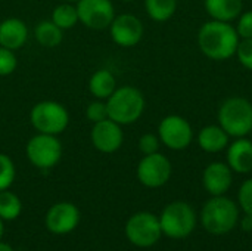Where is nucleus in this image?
<instances>
[{
  "label": "nucleus",
  "mask_w": 252,
  "mask_h": 251,
  "mask_svg": "<svg viewBox=\"0 0 252 251\" xmlns=\"http://www.w3.org/2000/svg\"><path fill=\"white\" fill-rule=\"evenodd\" d=\"M198 44L207 58L224 61L236 53L239 34L229 22L213 19L201 27L198 33Z\"/></svg>",
  "instance_id": "nucleus-1"
},
{
  "label": "nucleus",
  "mask_w": 252,
  "mask_h": 251,
  "mask_svg": "<svg viewBox=\"0 0 252 251\" xmlns=\"http://www.w3.org/2000/svg\"><path fill=\"white\" fill-rule=\"evenodd\" d=\"M108 118L121 126L136 123L145 111V96L133 86L117 87L106 99Z\"/></svg>",
  "instance_id": "nucleus-2"
},
{
  "label": "nucleus",
  "mask_w": 252,
  "mask_h": 251,
  "mask_svg": "<svg viewBox=\"0 0 252 251\" xmlns=\"http://www.w3.org/2000/svg\"><path fill=\"white\" fill-rule=\"evenodd\" d=\"M219 126L233 138H245L252 132V104L241 96L226 99L219 108Z\"/></svg>",
  "instance_id": "nucleus-3"
},
{
  "label": "nucleus",
  "mask_w": 252,
  "mask_h": 251,
  "mask_svg": "<svg viewBox=\"0 0 252 251\" xmlns=\"http://www.w3.org/2000/svg\"><path fill=\"white\" fill-rule=\"evenodd\" d=\"M239 219V210L238 206L223 197H214L202 209L201 213V220L204 228L213 234V235H224L229 234L238 223Z\"/></svg>",
  "instance_id": "nucleus-4"
},
{
  "label": "nucleus",
  "mask_w": 252,
  "mask_h": 251,
  "mask_svg": "<svg viewBox=\"0 0 252 251\" xmlns=\"http://www.w3.org/2000/svg\"><path fill=\"white\" fill-rule=\"evenodd\" d=\"M30 121L38 133L58 136L68 127L69 112L59 102L41 101L32 107L30 112Z\"/></svg>",
  "instance_id": "nucleus-5"
},
{
  "label": "nucleus",
  "mask_w": 252,
  "mask_h": 251,
  "mask_svg": "<svg viewBox=\"0 0 252 251\" xmlns=\"http://www.w3.org/2000/svg\"><path fill=\"white\" fill-rule=\"evenodd\" d=\"M162 234L170 238L182 240L189 237L196 225V217L193 209L183 201H176L168 204L159 217Z\"/></svg>",
  "instance_id": "nucleus-6"
},
{
  "label": "nucleus",
  "mask_w": 252,
  "mask_h": 251,
  "mask_svg": "<svg viewBox=\"0 0 252 251\" xmlns=\"http://www.w3.org/2000/svg\"><path fill=\"white\" fill-rule=\"evenodd\" d=\"M25 151L28 161L40 170L53 169L62 157V145L58 136L44 133L32 136L28 141Z\"/></svg>",
  "instance_id": "nucleus-7"
},
{
  "label": "nucleus",
  "mask_w": 252,
  "mask_h": 251,
  "mask_svg": "<svg viewBox=\"0 0 252 251\" xmlns=\"http://www.w3.org/2000/svg\"><path fill=\"white\" fill-rule=\"evenodd\" d=\"M162 229L159 219L148 212H140L133 215L126 223L127 240L140 249L152 247L161 238Z\"/></svg>",
  "instance_id": "nucleus-8"
},
{
  "label": "nucleus",
  "mask_w": 252,
  "mask_h": 251,
  "mask_svg": "<svg viewBox=\"0 0 252 251\" xmlns=\"http://www.w3.org/2000/svg\"><path fill=\"white\" fill-rule=\"evenodd\" d=\"M78 21L90 30L109 28L115 18V9L111 0H78L77 1Z\"/></svg>",
  "instance_id": "nucleus-9"
},
{
  "label": "nucleus",
  "mask_w": 252,
  "mask_h": 251,
  "mask_svg": "<svg viewBox=\"0 0 252 251\" xmlns=\"http://www.w3.org/2000/svg\"><path fill=\"white\" fill-rule=\"evenodd\" d=\"M158 138L167 148L180 151L190 145L193 132L186 118L180 115H167L159 123Z\"/></svg>",
  "instance_id": "nucleus-10"
},
{
  "label": "nucleus",
  "mask_w": 252,
  "mask_h": 251,
  "mask_svg": "<svg viewBox=\"0 0 252 251\" xmlns=\"http://www.w3.org/2000/svg\"><path fill=\"white\" fill-rule=\"evenodd\" d=\"M171 178L170 160L159 154L145 155L137 166V179L146 188H161Z\"/></svg>",
  "instance_id": "nucleus-11"
},
{
  "label": "nucleus",
  "mask_w": 252,
  "mask_h": 251,
  "mask_svg": "<svg viewBox=\"0 0 252 251\" xmlns=\"http://www.w3.org/2000/svg\"><path fill=\"white\" fill-rule=\"evenodd\" d=\"M80 222V212L72 203H56L46 213V228L55 235H66L72 232Z\"/></svg>",
  "instance_id": "nucleus-12"
},
{
  "label": "nucleus",
  "mask_w": 252,
  "mask_h": 251,
  "mask_svg": "<svg viewBox=\"0 0 252 251\" xmlns=\"http://www.w3.org/2000/svg\"><path fill=\"white\" fill-rule=\"evenodd\" d=\"M92 145L103 154H112L118 151L124 142V133L121 124L111 118L94 123L90 132Z\"/></svg>",
  "instance_id": "nucleus-13"
},
{
  "label": "nucleus",
  "mask_w": 252,
  "mask_h": 251,
  "mask_svg": "<svg viewBox=\"0 0 252 251\" xmlns=\"http://www.w3.org/2000/svg\"><path fill=\"white\" fill-rule=\"evenodd\" d=\"M109 31L115 44L121 47H131L142 40L143 24L131 13H121L114 18L109 25Z\"/></svg>",
  "instance_id": "nucleus-14"
},
{
  "label": "nucleus",
  "mask_w": 252,
  "mask_h": 251,
  "mask_svg": "<svg viewBox=\"0 0 252 251\" xmlns=\"http://www.w3.org/2000/svg\"><path fill=\"white\" fill-rule=\"evenodd\" d=\"M232 169L224 163H211L202 176L204 188L214 197L223 195L229 191L232 185Z\"/></svg>",
  "instance_id": "nucleus-15"
},
{
  "label": "nucleus",
  "mask_w": 252,
  "mask_h": 251,
  "mask_svg": "<svg viewBox=\"0 0 252 251\" xmlns=\"http://www.w3.org/2000/svg\"><path fill=\"white\" fill-rule=\"evenodd\" d=\"M28 40L27 24L19 18H7L0 22V46L18 50Z\"/></svg>",
  "instance_id": "nucleus-16"
},
{
  "label": "nucleus",
  "mask_w": 252,
  "mask_h": 251,
  "mask_svg": "<svg viewBox=\"0 0 252 251\" xmlns=\"http://www.w3.org/2000/svg\"><path fill=\"white\" fill-rule=\"evenodd\" d=\"M227 164L236 173L252 172V142L238 138L227 149Z\"/></svg>",
  "instance_id": "nucleus-17"
},
{
  "label": "nucleus",
  "mask_w": 252,
  "mask_h": 251,
  "mask_svg": "<svg viewBox=\"0 0 252 251\" xmlns=\"http://www.w3.org/2000/svg\"><path fill=\"white\" fill-rule=\"evenodd\" d=\"M242 0H205L208 15L216 21L230 22L242 13Z\"/></svg>",
  "instance_id": "nucleus-18"
},
{
  "label": "nucleus",
  "mask_w": 252,
  "mask_h": 251,
  "mask_svg": "<svg viewBox=\"0 0 252 251\" xmlns=\"http://www.w3.org/2000/svg\"><path fill=\"white\" fill-rule=\"evenodd\" d=\"M117 89V80L109 70H97L89 80V92L100 101H106Z\"/></svg>",
  "instance_id": "nucleus-19"
},
{
  "label": "nucleus",
  "mask_w": 252,
  "mask_h": 251,
  "mask_svg": "<svg viewBox=\"0 0 252 251\" xmlns=\"http://www.w3.org/2000/svg\"><path fill=\"white\" fill-rule=\"evenodd\" d=\"M198 143L205 152H219L229 143V135L220 126H207L198 133Z\"/></svg>",
  "instance_id": "nucleus-20"
},
{
  "label": "nucleus",
  "mask_w": 252,
  "mask_h": 251,
  "mask_svg": "<svg viewBox=\"0 0 252 251\" xmlns=\"http://www.w3.org/2000/svg\"><path fill=\"white\" fill-rule=\"evenodd\" d=\"M34 34H35V40L43 47H56L58 44H61L63 38L62 30L52 19L38 22L34 30Z\"/></svg>",
  "instance_id": "nucleus-21"
},
{
  "label": "nucleus",
  "mask_w": 252,
  "mask_h": 251,
  "mask_svg": "<svg viewBox=\"0 0 252 251\" xmlns=\"http://www.w3.org/2000/svg\"><path fill=\"white\" fill-rule=\"evenodd\" d=\"M145 7L151 19L164 22L176 13L177 0H145Z\"/></svg>",
  "instance_id": "nucleus-22"
},
{
  "label": "nucleus",
  "mask_w": 252,
  "mask_h": 251,
  "mask_svg": "<svg viewBox=\"0 0 252 251\" xmlns=\"http://www.w3.org/2000/svg\"><path fill=\"white\" fill-rule=\"evenodd\" d=\"M22 212V203L19 197L10 191H0V219L15 220Z\"/></svg>",
  "instance_id": "nucleus-23"
},
{
  "label": "nucleus",
  "mask_w": 252,
  "mask_h": 251,
  "mask_svg": "<svg viewBox=\"0 0 252 251\" xmlns=\"http://www.w3.org/2000/svg\"><path fill=\"white\" fill-rule=\"evenodd\" d=\"M52 21L63 31V30H69L72 27H75L78 21V13H77V7L71 3H62L58 4L53 12H52Z\"/></svg>",
  "instance_id": "nucleus-24"
},
{
  "label": "nucleus",
  "mask_w": 252,
  "mask_h": 251,
  "mask_svg": "<svg viewBox=\"0 0 252 251\" xmlns=\"http://www.w3.org/2000/svg\"><path fill=\"white\" fill-rule=\"evenodd\" d=\"M15 164L12 158L3 152H0V191H6L15 180Z\"/></svg>",
  "instance_id": "nucleus-25"
},
{
  "label": "nucleus",
  "mask_w": 252,
  "mask_h": 251,
  "mask_svg": "<svg viewBox=\"0 0 252 251\" xmlns=\"http://www.w3.org/2000/svg\"><path fill=\"white\" fill-rule=\"evenodd\" d=\"M16 65L18 61L15 56V50L0 46V77L10 75L16 70Z\"/></svg>",
  "instance_id": "nucleus-26"
},
{
  "label": "nucleus",
  "mask_w": 252,
  "mask_h": 251,
  "mask_svg": "<svg viewBox=\"0 0 252 251\" xmlns=\"http://www.w3.org/2000/svg\"><path fill=\"white\" fill-rule=\"evenodd\" d=\"M86 117L89 118V121H92L93 124L94 123H99L102 120H106L108 118V108H106V102L105 101H100V99H96L93 102L89 104L87 109H86Z\"/></svg>",
  "instance_id": "nucleus-27"
},
{
  "label": "nucleus",
  "mask_w": 252,
  "mask_h": 251,
  "mask_svg": "<svg viewBox=\"0 0 252 251\" xmlns=\"http://www.w3.org/2000/svg\"><path fill=\"white\" fill-rule=\"evenodd\" d=\"M236 55L245 68L252 70V38H242V41H239Z\"/></svg>",
  "instance_id": "nucleus-28"
},
{
  "label": "nucleus",
  "mask_w": 252,
  "mask_h": 251,
  "mask_svg": "<svg viewBox=\"0 0 252 251\" xmlns=\"http://www.w3.org/2000/svg\"><path fill=\"white\" fill-rule=\"evenodd\" d=\"M239 204L242 207V210L252 216V179H248L247 182H244V185L239 189Z\"/></svg>",
  "instance_id": "nucleus-29"
},
{
  "label": "nucleus",
  "mask_w": 252,
  "mask_h": 251,
  "mask_svg": "<svg viewBox=\"0 0 252 251\" xmlns=\"http://www.w3.org/2000/svg\"><path fill=\"white\" fill-rule=\"evenodd\" d=\"M159 138L154 133H146L139 139V149L142 154L149 155V154H155L158 152L159 148Z\"/></svg>",
  "instance_id": "nucleus-30"
},
{
  "label": "nucleus",
  "mask_w": 252,
  "mask_h": 251,
  "mask_svg": "<svg viewBox=\"0 0 252 251\" xmlns=\"http://www.w3.org/2000/svg\"><path fill=\"white\" fill-rule=\"evenodd\" d=\"M236 31L242 38H252V10L245 12L238 22Z\"/></svg>",
  "instance_id": "nucleus-31"
},
{
  "label": "nucleus",
  "mask_w": 252,
  "mask_h": 251,
  "mask_svg": "<svg viewBox=\"0 0 252 251\" xmlns=\"http://www.w3.org/2000/svg\"><path fill=\"white\" fill-rule=\"evenodd\" d=\"M242 229L247 231V232L252 231V216L247 215V216L244 217V220H242Z\"/></svg>",
  "instance_id": "nucleus-32"
},
{
  "label": "nucleus",
  "mask_w": 252,
  "mask_h": 251,
  "mask_svg": "<svg viewBox=\"0 0 252 251\" xmlns=\"http://www.w3.org/2000/svg\"><path fill=\"white\" fill-rule=\"evenodd\" d=\"M0 251H13V249L9 244H4V243L0 241Z\"/></svg>",
  "instance_id": "nucleus-33"
},
{
  "label": "nucleus",
  "mask_w": 252,
  "mask_h": 251,
  "mask_svg": "<svg viewBox=\"0 0 252 251\" xmlns=\"http://www.w3.org/2000/svg\"><path fill=\"white\" fill-rule=\"evenodd\" d=\"M3 232H4V225H3V220L0 219V241H1V237H3Z\"/></svg>",
  "instance_id": "nucleus-34"
},
{
  "label": "nucleus",
  "mask_w": 252,
  "mask_h": 251,
  "mask_svg": "<svg viewBox=\"0 0 252 251\" xmlns=\"http://www.w3.org/2000/svg\"><path fill=\"white\" fill-rule=\"evenodd\" d=\"M121 1H126V3H128V1H133V0H121Z\"/></svg>",
  "instance_id": "nucleus-35"
},
{
  "label": "nucleus",
  "mask_w": 252,
  "mask_h": 251,
  "mask_svg": "<svg viewBox=\"0 0 252 251\" xmlns=\"http://www.w3.org/2000/svg\"><path fill=\"white\" fill-rule=\"evenodd\" d=\"M66 1H69V3H71V1H78V0H66Z\"/></svg>",
  "instance_id": "nucleus-36"
}]
</instances>
